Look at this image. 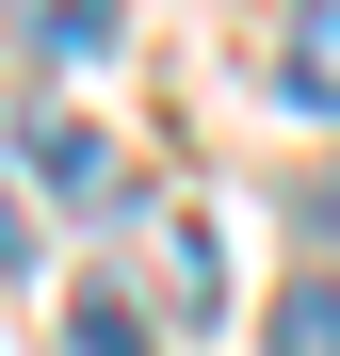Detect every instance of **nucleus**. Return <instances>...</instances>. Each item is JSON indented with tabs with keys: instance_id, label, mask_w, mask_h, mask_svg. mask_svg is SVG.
Listing matches in <instances>:
<instances>
[{
	"instance_id": "f257e3e1",
	"label": "nucleus",
	"mask_w": 340,
	"mask_h": 356,
	"mask_svg": "<svg viewBox=\"0 0 340 356\" xmlns=\"http://www.w3.org/2000/svg\"><path fill=\"white\" fill-rule=\"evenodd\" d=\"M275 97L340 130V0H292V33H275Z\"/></svg>"
},
{
	"instance_id": "f03ea898",
	"label": "nucleus",
	"mask_w": 340,
	"mask_h": 356,
	"mask_svg": "<svg viewBox=\"0 0 340 356\" xmlns=\"http://www.w3.org/2000/svg\"><path fill=\"white\" fill-rule=\"evenodd\" d=\"M259 356H340V275H292V291H275Z\"/></svg>"
},
{
	"instance_id": "7ed1b4c3",
	"label": "nucleus",
	"mask_w": 340,
	"mask_h": 356,
	"mask_svg": "<svg viewBox=\"0 0 340 356\" xmlns=\"http://www.w3.org/2000/svg\"><path fill=\"white\" fill-rule=\"evenodd\" d=\"M17 17L65 49V65H97V49H113V0H17Z\"/></svg>"
},
{
	"instance_id": "20e7f679",
	"label": "nucleus",
	"mask_w": 340,
	"mask_h": 356,
	"mask_svg": "<svg viewBox=\"0 0 340 356\" xmlns=\"http://www.w3.org/2000/svg\"><path fill=\"white\" fill-rule=\"evenodd\" d=\"M65 340H81V356H146V308H130V291H81Z\"/></svg>"
},
{
	"instance_id": "39448f33",
	"label": "nucleus",
	"mask_w": 340,
	"mask_h": 356,
	"mask_svg": "<svg viewBox=\"0 0 340 356\" xmlns=\"http://www.w3.org/2000/svg\"><path fill=\"white\" fill-rule=\"evenodd\" d=\"M0 259H33V211H17V195H0Z\"/></svg>"
},
{
	"instance_id": "423d86ee",
	"label": "nucleus",
	"mask_w": 340,
	"mask_h": 356,
	"mask_svg": "<svg viewBox=\"0 0 340 356\" xmlns=\"http://www.w3.org/2000/svg\"><path fill=\"white\" fill-rule=\"evenodd\" d=\"M308 227H324V243H340V178H308Z\"/></svg>"
}]
</instances>
